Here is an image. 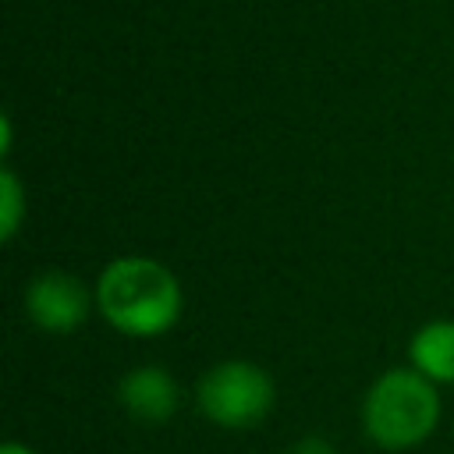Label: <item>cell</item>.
Instances as JSON below:
<instances>
[{"label": "cell", "instance_id": "obj_1", "mask_svg": "<svg viewBox=\"0 0 454 454\" xmlns=\"http://www.w3.org/2000/svg\"><path fill=\"white\" fill-rule=\"evenodd\" d=\"M99 316L124 337H156L167 333L181 316V284L160 259L121 255L103 266L96 280Z\"/></svg>", "mask_w": 454, "mask_h": 454}, {"label": "cell", "instance_id": "obj_2", "mask_svg": "<svg viewBox=\"0 0 454 454\" xmlns=\"http://www.w3.org/2000/svg\"><path fill=\"white\" fill-rule=\"evenodd\" d=\"M440 422L436 383L419 369H387L365 390L362 429L383 450H408L433 436Z\"/></svg>", "mask_w": 454, "mask_h": 454}, {"label": "cell", "instance_id": "obj_3", "mask_svg": "<svg viewBox=\"0 0 454 454\" xmlns=\"http://www.w3.org/2000/svg\"><path fill=\"white\" fill-rule=\"evenodd\" d=\"M199 411L223 429H252L259 426L277 401V387L266 369L245 358L216 362L202 372L195 387Z\"/></svg>", "mask_w": 454, "mask_h": 454}, {"label": "cell", "instance_id": "obj_4", "mask_svg": "<svg viewBox=\"0 0 454 454\" xmlns=\"http://www.w3.org/2000/svg\"><path fill=\"white\" fill-rule=\"evenodd\" d=\"M96 294L67 273V270H43L25 287V312L46 333H71L89 319Z\"/></svg>", "mask_w": 454, "mask_h": 454}, {"label": "cell", "instance_id": "obj_5", "mask_svg": "<svg viewBox=\"0 0 454 454\" xmlns=\"http://www.w3.org/2000/svg\"><path fill=\"white\" fill-rule=\"evenodd\" d=\"M117 401L121 408L142 422V426H160L167 422L177 404H181V390L174 383V376L163 365H135L121 376L117 383Z\"/></svg>", "mask_w": 454, "mask_h": 454}, {"label": "cell", "instance_id": "obj_6", "mask_svg": "<svg viewBox=\"0 0 454 454\" xmlns=\"http://www.w3.org/2000/svg\"><path fill=\"white\" fill-rule=\"evenodd\" d=\"M411 369L433 383H454V319H433L411 333Z\"/></svg>", "mask_w": 454, "mask_h": 454}, {"label": "cell", "instance_id": "obj_7", "mask_svg": "<svg viewBox=\"0 0 454 454\" xmlns=\"http://www.w3.org/2000/svg\"><path fill=\"white\" fill-rule=\"evenodd\" d=\"M25 220V188L11 167L0 170V238L14 241L18 227Z\"/></svg>", "mask_w": 454, "mask_h": 454}, {"label": "cell", "instance_id": "obj_8", "mask_svg": "<svg viewBox=\"0 0 454 454\" xmlns=\"http://www.w3.org/2000/svg\"><path fill=\"white\" fill-rule=\"evenodd\" d=\"M287 454H337V447L326 436H301L298 443H291Z\"/></svg>", "mask_w": 454, "mask_h": 454}, {"label": "cell", "instance_id": "obj_9", "mask_svg": "<svg viewBox=\"0 0 454 454\" xmlns=\"http://www.w3.org/2000/svg\"><path fill=\"white\" fill-rule=\"evenodd\" d=\"M0 454H35V450L25 447V443H18V440H7V443L0 447Z\"/></svg>", "mask_w": 454, "mask_h": 454}]
</instances>
